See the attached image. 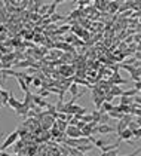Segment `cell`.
<instances>
[{
	"instance_id": "cell-1",
	"label": "cell",
	"mask_w": 141,
	"mask_h": 156,
	"mask_svg": "<svg viewBox=\"0 0 141 156\" xmlns=\"http://www.w3.org/2000/svg\"><path fill=\"white\" fill-rule=\"evenodd\" d=\"M18 135H20V132H18V129L17 131H14V132H11L8 137H6V140H5V143L2 144V146H0V149H2V152H5L8 147H11L17 140H18Z\"/></svg>"
},
{
	"instance_id": "cell-2",
	"label": "cell",
	"mask_w": 141,
	"mask_h": 156,
	"mask_svg": "<svg viewBox=\"0 0 141 156\" xmlns=\"http://www.w3.org/2000/svg\"><path fill=\"white\" fill-rule=\"evenodd\" d=\"M65 135H68V138H80V137H82V131H80L77 126L68 125V128H67V131H65Z\"/></svg>"
},
{
	"instance_id": "cell-3",
	"label": "cell",
	"mask_w": 141,
	"mask_h": 156,
	"mask_svg": "<svg viewBox=\"0 0 141 156\" xmlns=\"http://www.w3.org/2000/svg\"><path fill=\"white\" fill-rule=\"evenodd\" d=\"M15 113L18 114V116H21V117H27L28 116V113H30V107L25 104V103H23L17 110H15Z\"/></svg>"
},
{
	"instance_id": "cell-4",
	"label": "cell",
	"mask_w": 141,
	"mask_h": 156,
	"mask_svg": "<svg viewBox=\"0 0 141 156\" xmlns=\"http://www.w3.org/2000/svg\"><path fill=\"white\" fill-rule=\"evenodd\" d=\"M9 92H11V97H9V103H8V106H9L11 109H14V110H17V109H18V107H20V106L23 104V103H21L20 100H17V98L14 97V94H12V91H9Z\"/></svg>"
},
{
	"instance_id": "cell-5",
	"label": "cell",
	"mask_w": 141,
	"mask_h": 156,
	"mask_svg": "<svg viewBox=\"0 0 141 156\" xmlns=\"http://www.w3.org/2000/svg\"><path fill=\"white\" fill-rule=\"evenodd\" d=\"M116 129L113 128V126H110V125H98V134H101V135H104V134H111V132H114Z\"/></svg>"
},
{
	"instance_id": "cell-6",
	"label": "cell",
	"mask_w": 141,
	"mask_h": 156,
	"mask_svg": "<svg viewBox=\"0 0 141 156\" xmlns=\"http://www.w3.org/2000/svg\"><path fill=\"white\" fill-rule=\"evenodd\" d=\"M132 137H134V132L128 128V129H125V131L119 135V141H120V143H122V141H129Z\"/></svg>"
},
{
	"instance_id": "cell-7",
	"label": "cell",
	"mask_w": 141,
	"mask_h": 156,
	"mask_svg": "<svg viewBox=\"0 0 141 156\" xmlns=\"http://www.w3.org/2000/svg\"><path fill=\"white\" fill-rule=\"evenodd\" d=\"M119 146H120V141L117 140V143H114V144H107V146H104V147L100 149V150H101V153H107V152H111V150H117Z\"/></svg>"
},
{
	"instance_id": "cell-8",
	"label": "cell",
	"mask_w": 141,
	"mask_h": 156,
	"mask_svg": "<svg viewBox=\"0 0 141 156\" xmlns=\"http://www.w3.org/2000/svg\"><path fill=\"white\" fill-rule=\"evenodd\" d=\"M54 126H57L61 132H65L67 128H68V122H65V120H55Z\"/></svg>"
},
{
	"instance_id": "cell-9",
	"label": "cell",
	"mask_w": 141,
	"mask_h": 156,
	"mask_svg": "<svg viewBox=\"0 0 141 156\" xmlns=\"http://www.w3.org/2000/svg\"><path fill=\"white\" fill-rule=\"evenodd\" d=\"M110 94L113 95V97H122L123 95V89L120 88V86H116V85H111V88H110Z\"/></svg>"
},
{
	"instance_id": "cell-10",
	"label": "cell",
	"mask_w": 141,
	"mask_h": 156,
	"mask_svg": "<svg viewBox=\"0 0 141 156\" xmlns=\"http://www.w3.org/2000/svg\"><path fill=\"white\" fill-rule=\"evenodd\" d=\"M108 114H110V117H116V119H119V120H122V119H123V116H125V113H122L117 107H114V109H113Z\"/></svg>"
},
{
	"instance_id": "cell-11",
	"label": "cell",
	"mask_w": 141,
	"mask_h": 156,
	"mask_svg": "<svg viewBox=\"0 0 141 156\" xmlns=\"http://www.w3.org/2000/svg\"><path fill=\"white\" fill-rule=\"evenodd\" d=\"M125 129H128V123H125L123 120H119V122H117V126H116V134H117V137H119Z\"/></svg>"
},
{
	"instance_id": "cell-12",
	"label": "cell",
	"mask_w": 141,
	"mask_h": 156,
	"mask_svg": "<svg viewBox=\"0 0 141 156\" xmlns=\"http://www.w3.org/2000/svg\"><path fill=\"white\" fill-rule=\"evenodd\" d=\"M58 3H61V2H57V0H55V2H52L51 5H49V11H48V14H46V17L48 18H51L54 14H55V8H57V5Z\"/></svg>"
},
{
	"instance_id": "cell-13",
	"label": "cell",
	"mask_w": 141,
	"mask_h": 156,
	"mask_svg": "<svg viewBox=\"0 0 141 156\" xmlns=\"http://www.w3.org/2000/svg\"><path fill=\"white\" fill-rule=\"evenodd\" d=\"M0 95H2V101H3V106H8V103H9V97H11V92H8V91H3V89H2V92H0Z\"/></svg>"
},
{
	"instance_id": "cell-14",
	"label": "cell",
	"mask_w": 141,
	"mask_h": 156,
	"mask_svg": "<svg viewBox=\"0 0 141 156\" xmlns=\"http://www.w3.org/2000/svg\"><path fill=\"white\" fill-rule=\"evenodd\" d=\"M18 85H20V88H21L24 92H30V88H28V85L25 83V80H24L23 77H18Z\"/></svg>"
},
{
	"instance_id": "cell-15",
	"label": "cell",
	"mask_w": 141,
	"mask_h": 156,
	"mask_svg": "<svg viewBox=\"0 0 141 156\" xmlns=\"http://www.w3.org/2000/svg\"><path fill=\"white\" fill-rule=\"evenodd\" d=\"M91 114H92V120H94L95 123H98V125H100V119H101V112L95 109V110H92V113H91Z\"/></svg>"
},
{
	"instance_id": "cell-16",
	"label": "cell",
	"mask_w": 141,
	"mask_h": 156,
	"mask_svg": "<svg viewBox=\"0 0 141 156\" xmlns=\"http://www.w3.org/2000/svg\"><path fill=\"white\" fill-rule=\"evenodd\" d=\"M107 143H108V140L107 138H98L97 141H95V147H98V149H102L104 146H107Z\"/></svg>"
},
{
	"instance_id": "cell-17",
	"label": "cell",
	"mask_w": 141,
	"mask_h": 156,
	"mask_svg": "<svg viewBox=\"0 0 141 156\" xmlns=\"http://www.w3.org/2000/svg\"><path fill=\"white\" fill-rule=\"evenodd\" d=\"M68 91H70V94H71L73 97H76V95L79 94V85H77V83H71L70 88H68Z\"/></svg>"
},
{
	"instance_id": "cell-18",
	"label": "cell",
	"mask_w": 141,
	"mask_h": 156,
	"mask_svg": "<svg viewBox=\"0 0 141 156\" xmlns=\"http://www.w3.org/2000/svg\"><path fill=\"white\" fill-rule=\"evenodd\" d=\"M110 114L108 113H101V119H100V125H108L107 122L110 120Z\"/></svg>"
},
{
	"instance_id": "cell-19",
	"label": "cell",
	"mask_w": 141,
	"mask_h": 156,
	"mask_svg": "<svg viewBox=\"0 0 141 156\" xmlns=\"http://www.w3.org/2000/svg\"><path fill=\"white\" fill-rule=\"evenodd\" d=\"M94 147H95V146H92V144H85V146H77V150L82 152V153H86V152L92 150Z\"/></svg>"
},
{
	"instance_id": "cell-20",
	"label": "cell",
	"mask_w": 141,
	"mask_h": 156,
	"mask_svg": "<svg viewBox=\"0 0 141 156\" xmlns=\"http://www.w3.org/2000/svg\"><path fill=\"white\" fill-rule=\"evenodd\" d=\"M49 20H51V23H57V21H64V20H65V17H64V15H60V14H57V12H55V14H54Z\"/></svg>"
},
{
	"instance_id": "cell-21",
	"label": "cell",
	"mask_w": 141,
	"mask_h": 156,
	"mask_svg": "<svg viewBox=\"0 0 141 156\" xmlns=\"http://www.w3.org/2000/svg\"><path fill=\"white\" fill-rule=\"evenodd\" d=\"M134 103V98H129V97H122V101H120V104L122 106H129V104H132Z\"/></svg>"
},
{
	"instance_id": "cell-22",
	"label": "cell",
	"mask_w": 141,
	"mask_h": 156,
	"mask_svg": "<svg viewBox=\"0 0 141 156\" xmlns=\"http://www.w3.org/2000/svg\"><path fill=\"white\" fill-rule=\"evenodd\" d=\"M39 95H40L42 98H45V97H49V95H51V91H49V89H46V88H42V89L39 91Z\"/></svg>"
},
{
	"instance_id": "cell-23",
	"label": "cell",
	"mask_w": 141,
	"mask_h": 156,
	"mask_svg": "<svg viewBox=\"0 0 141 156\" xmlns=\"http://www.w3.org/2000/svg\"><path fill=\"white\" fill-rule=\"evenodd\" d=\"M135 94H137V89L134 88V89H129V91H123V95H122V97H129V98H131V97H134Z\"/></svg>"
},
{
	"instance_id": "cell-24",
	"label": "cell",
	"mask_w": 141,
	"mask_h": 156,
	"mask_svg": "<svg viewBox=\"0 0 141 156\" xmlns=\"http://www.w3.org/2000/svg\"><path fill=\"white\" fill-rule=\"evenodd\" d=\"M128 128H129V129H131V131L134 132V131H137V129H138V128H141V126L138 125V122H135V120H132V122H131V123L128 125Z\"/></svg>"
},
{
	"instance_id": "cell-25",
	"label": "cell",
	"mask_w": 141,
	"mask_h": 156,
	"mask_svg": "<svg viewBox=\"0 0 141 156\" xmlns=\"http://www.w3.org/2000/svg\"><path fill=\"white\" fill-rule=\"evenodd\" d=\"M33 85H34V88H42V86H43V80H42V79H39V77H34Z\"/></svg>"
},
{
	"instance_id": "cell-26",
	"label": "cell",
	"mask_w": 141,
	"mask_h": 156,
	"mask_svg": "<svg viewBox=\"0 0 141 156\" xmlns=\"http://www.w3.org/2000/svg\"><path fill=\"white\" fill-rule=\"evenodd\" d=\"M80 120L85 122V123H91V122H94V120H92V114H85V116H82Z\"/></svg>"
},
{
	"instance_id": "cell-27",
	"label": "cell",
	"mask_w": 141,
	"mask_h": 156,
	"mask_svg": "<svg viewBox=\"0 0 141 156\" xmlns=\"http://www.w3.org/2000/svg\"><path fill=\"white\" fill-rule=\"evenodd\" d=\"M108 6H110V11H111V12H114V11H117V9H119V2H110V5H108Z\"/></svg>"
},
{
	"instance_id": "cell-28",
	"label": "cell",
	"mask_w": 141,
	"mask_h": 156,
	"mask_svg": "<svg viewBox=\"0 0 141 156\" xmlns=\"http://www.w3.org/2000/svg\"><path fill=\"white\" fill-rule=\"evenodd\" d=\"M134 138L135 140H140L141 138V128H138L137 131H134Z\"/></svg>"
},
{
	"instance_id": "cell-29",
	"label": "cell",
	"mask_w": 141,
	"mask_h": 156,
	"mask_svg": "<svg viewBox=\"0 0 141 156\" xmlns=\"http://www.w3.org/2000/svg\"><path fill=\"white\" fill-rule=\"evenodd\" d=\"M76 3H79V6L82 8V6H86L88 3H92V2H88V0H80V2H76Z\"/></svg>"
},
{
	"instance_id": "cell-30",
	"label": "cell",
	"mask_w": 141,
	"mask_h": 156,
	"mask_svg": "<svg viewBox=\"0 0 141 156\" xmlns=\"http://www.w3.org/2000/svg\"><path fill=\"white\" fill-rule=\"evenodd\" d=\"M67 30H68V27H67V26H64L63 28H60V30H58V33H64V31H67Z\"/></svg>"
},
{
	"instance_id": "cell-31",
	"label": "cell",
	"mask_w": 141,
	"mask_h": 156,
	"mask_svg": "<svg viewBox=\"0 0 141 156\" xmlns=\"http://www.w3.org/2000/svg\"><path fill=\"white\" fill-rule=\"evenodd\" d=\"M3 8H5V2H0V11H2V12H5Z\"/></svg>"
},
{
	"instance_id": "cell-32",
	"label": "cell",
	"mask_w": 141,
	"mask_h": 156,
	"mask_svg": "<svg viewBox=\"0 0 141 156\" xmlns=\"http://www.w3.org/2000/svg\"><path fill=\"white\" fill-rule=\"evenodd\" d=\"M135 60H141V52H137L135 54Z\"/></svg>"
},
{
	"instance_id": "cell-33",
	"label": "cell",
	"mask_w": 141,
	"mask_h": 156,
	"mask_svg": "<svg viewBox=\"0 0 141 156\" xmlns=\"http://www.w3.org/2000/svg\"><path fill=\"white\" fill-rule=\"evenodd\" d=\"M0 31H5V26H2V24H0Z\"/></svg>"
},
{
	"instance_id": "cell-34",
	"label": "cell",
	"mask_w": 141,
	"mask_h": 156,
	"mask_svg": "<svg viewBox=\"0 0 141 156\" xmlns=\"http://www.w3.org/2000/svg\"><path fill=\"white\" fill-rule=\"evenodd\" d=\"M0 155H2V153H0Z\"/></svg>"
}]
</instances>
